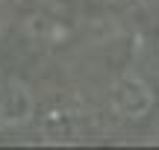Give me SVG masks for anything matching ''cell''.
<instances>
[{
    "mask_svg": "<svg viewBox=\"0 0 159 150\" xmlns=\"http://www.w3.org/2000/svg\"><path fill=\"white\" fill-rule=\"evenodd\" d=\"M0 115L6 124H24L33 115V94L21 86V82H9V88L3 91V106Z\"/></svg>",
    "mask_w": 159,
    "mask_h": 150,
    "instance_id": "6da1fadb",
    "label": "cell"
}]
</instances>
